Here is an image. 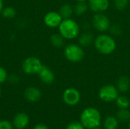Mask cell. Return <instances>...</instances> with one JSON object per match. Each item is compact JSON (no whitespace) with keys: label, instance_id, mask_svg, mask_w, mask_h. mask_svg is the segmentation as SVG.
Here are the masks:
<instances>
[{"label":"cell","instance_id":"1","mask_svg":"<svg viewBox=\"0 0 130 129\" xmlns=\"http://www.w3.org/2000/svg\"><path fill=\"white\" fill-rule=\"evenodd\" d=\"M95 49L103 55H110L113 53L117 48V43L112 36L101 33L94 40Z\"/></svg>","mask_w":130,"mask_h":129},{"label":"cell","instance_id":"2","mask_svg":"<svg viewBox=\"0 0 130 129\" xmlns=\"http://www.w3.org/2000/svg\"><path fill=\"white\" fill-rule=\"evenodd\" d=\"M59 32L66 40H73L79 36V24L72 18L63 19L59 26Z\"/></svg>","mask_w":130,"mask_h":129},{"label":"cell","instance_id":"3","mask_svg":"<svg viewBox=\"0 0 130 129\" xmlns=\"http://www.w3.org/2000/svg\"><path fill=\"white\" fill-rule=\"evenodd\" d=\"M101 116L100 112L93 107H88L83 110L81 114L80 120L85 128L93 129L99 127L101 124Z\"/></svg>","mask_w":130,"mask_h":129},{"label":"cell","instance_id":"4","mask_svg":"<svg viewBox=\"0 0 130 129\" xmlns=\"http://www.w3.org/2000/svg\"><path fill=\"white\" fill-rule=\"evenodd\" d=\"M64 55L68 61L73 63H78L84 59L85 51L80 45L70 43L66 46L64 49Z\"/></svg>","mask_w":130,"mask_h":129},{"label":"cell","instance_id":"5","mask_svg":"<svg viewBox=\"0 0 130 129\" xmlns=\"http://www.w3.org/2000/svg\"><path fill=\"white\" fill-rule=\"evenodd\" d=\"M98 96L101 100L107 103H110L117 100L119 96V90L116 86L112 84H107L100 89Z\"/></svg>","mask_w":130,"mask_h":129},{"label":"cell","instance_id":"6","mask_svg":"<svg viewBox=\"0 0 130 129\" xmlns=\"http://www.w3.org/2000/svg\"><path fill=\"white\" fill-rule=\"evenodd\" d=\"M43 64L38 58L29 57L23 62L22 70L27 75H36L38 74Z\"/></svg>","mask_w":130,"mask_h":129},{"label":"cell","instance_id":"7","mask_svg":"<svg viewBox=\"0 0 130 129\" xmlns=\"http://www.w3.org/2000/svg\"><path fill=\"white\" fill-rule=\"evenodd\" d=\"M92 25L95 30L104 33L109 30L111 24L106 14L104 13H95L92 17Z\"/></svg>","mask_w":130,"mask_h":129},{"label":"cell","instance_id":"8","mask_svg":"<svg viewBox=\"0 0 130 129\" xmlns=\"http://www.w3.org/2000/svg\"><path fill=\"white\" fill-rule=\"evenodd\" d=\"M62 99L66 104L69 106H75L81 100V94L77 89L69 87L66 89L63 92Z\"/></svg>","mask_w":130,"mask_h":129},{"label":"cell","instance_id":"9","mask_svg":"<svg viewBox=\"0 0 130 129\" xmlns=\"http://www.w3.org/2000/svg\"><path fill=\"white\" fill-rule=\"evenodd\" d=\"M63 18L59 13V11H49L47 12L43 18L44 24L50 28H56L59 27V24L62 21Z\"/></svg>","mask_w":130,"mask_h":129},{"label":"cell","instance_id":"10","mask_svg":"<svg viewBox=\"0 0 130 129\" xmlns=\"http://www.w3.org/2000/svg\"><path fill=\"white\" fill-rule=\"evenodd\" d=\"M89 8L94 13H103L106 11L109 6V0H88Z\"/></svg>","mask_w":130,"mask_h":129},{"label":"cell","instance_id":"11","mask_svg":"<svg viewBox=\"0 0 130 129\" xmlns=\"http://www.w3.org/2000/svg\"><path fill=\"white\" fill-rule=\"evenodd\" d=\"M38 76L40 79V81L46 84H50L53 83L55 81V75L54 72L47 66L43 65L42 66L41 69L38 72Z\"/></svg>","mask_w":130,"mask_h":129},{"label":"cell","instance_id":"12","mask_svg":"<svg viewBox=\"0 0 130 129\" xmlns=\"http://www.w3.org/2000/svg\"><path fill=\"white\" fill-rule=\"evenodd\" d=\"M30 123L29 116L24 113H19L14 117L13 125L17 129H24Z\"/></svg>","mask_w":130,"mask_h":129},{"label":"cell","instance_id":"13","mask_svg":"<svg viewBox=\"0 0 130 129\" xmlns=\"http://www.w3.org/2000/svg\"><path fill=\"white\" fill-rule=\"evenodd\" d=\"M24 97L31 103L37 102L41 98V91L35 87H29L24 91Z\"/></svg>","mask_w":130,"mask_h":129},{"label":"cell","instance_id":"14","mask_svg":"<svg viewBox=\"0 0 130 129\" xmlns=\"http://www.w3.org/2000/svg\"><path fill=\"white\" fill-rule=\"evenodd\" d=\"M116 87L120 92H127L130 88V79L126 76H121L117 80Z\"/></svg>","mask_w":130,"mask_h":129},{"label":"cell","instance_id":"15","mask_svg":"<svg viewBox=\"0 0 130 129\" xmlns=\"http://www.w3.org/2000/svg\"><path fill=\"white\" fill-rule=\"evenodd\" d=\"M94 40V36L90 32H85L79 35L78 37V43L82 47H86L91 45Z\"/></svg>","mask_w":130,"mask_h":129},{"label":"cell","instance_id":"16","mask_svg":"<svg viewBox=\"0 0 130 129\" xmlns=\"http://www.w3.org/2000/svg\"><path fill=\"white\" fill-rule=\"evenodd\" d=\"M88 8L89 6L86 2H77V3L73 7V11L76 15L81 16L85 14L88 10Z\"/></svg>","mask_w":130,"mask_h":129},{"label":"cell","instance_id":"17","mask_svg":"<svg viewBox=\"0 0 130 129\" xmlns=\"http://www.w3.org/2000/svg\"><path fill=\"white\" fill-rule=\"evenodd\" d=\"M59 13L60 14V15L63 19L71 18L72 15L74 13L73 7L69 4H64L60 7Z\"/></svg>","mask_w":130,"mask_h":129},{"label":"cell","instance_id":"18","mask_svg":"<svg viewBox=\"0 0 130 129\" xmlns=\"http://www.w3.org/2000/svg\"><path fill=\"white\" fill-rule=\"evenodd\" d=\"M118 119L114 116H108L104 122V127L105 129H117L118 127Z\"/></svg>","mask_w":130,"mask_h":129},{"label":"cell","instance_id":"19","mask_svg":"<svg viewBox=\"0 0 130 129\" xmlns=\"http://www.w3.org/2000/svg\"><path fill=\"white\" fill-rule=\"evenodd\" d=\"M64 38L60 33H55L50 36V43L55 47H61L64 45Z\"/></svg>","mask_w":130,"mask_h":129},{"label":"cell","instance_id":"20","mask_svg":"<svg viewBox=\"0 0 130 129\" xmlns=\"http://www.w3.org/2000/svg\"><path fill=\"white\" fill-rule=\"evenodd\" d=\"M117 118L119 121L126 122L130 121V111L128 109H120L117 113Z\"/></svg>","mask_w":130,"mask_h":129},{"label":"cell","instance_id":"21","mask_svg":"<svg viewBox=\"0 0 130 129\" xmlns=\"http://www.w3.org/2000/svg\"><path fill=\"white\" fill-rule=\"evenodd\" d=\"M115 101L120 109H128L130 105L129 100L126 96H118Z\"/></svg>","mask_w":130,"mask_h":129},{"label":"cell","instance_id":"22","mask_svg":"<svg viewBox=\"0 0 130 129\" xmlns=\"http://www.w3.org/2000/svg\"><path fill=\"white\" fill-rule=\"evenodd\" d=\"M2 15L8 19L14 18L16 15V11L12 7H5L2 11Z\"/></svg>","mask_w":130,"mask_h":129},{"label":"cell","instance_id":"23","mask_svg":"<svg viewBox=\"0 0 130 129\" xmlns=\"http://www.w3.org/2000/svg\"><path fill=\"white\" fill-rule=\"evenodd\" d=\"M129 0H113L114 7L119 11H123L126 9L129 5Z\"/></svg>","mask_w":130,"mask_h":129},{"label":"cell","instance_id":"24","mask_svg":"<svg viewBox=\"0 0 130 129\" xmlns=\"http://www.w3.org/2000/svg\"><path fill=\"white\" fill-rule=\"evenodd\" d=\"M109 30L110 33L114 36H119L122 33V28L118 24H111L109 28Z\"/></svg>","mask_w":130,"mask_h":129},{"label":"cell","instance_id":"25","mask_svg":"<svg viewBox=\"0 0 130 129\" xmlns=\"http://www.w3.org/2000/svg\"><path fill=\"white\" fill-rule=\"evenodd\" d=\"M85 126L82 124V122H73L69 123L67 125L66 129H85Z\"/></svg>","mask_w":130,"mask_h":129},{"label":"cell","instance_id":"26","mask_svg":"<svg viewBox=\"0 0 130 129\" xmlns=\"http://www.w3.org/2000/svg\"><path fill=\"white\" fill-rule=\"evenodd\" d=\"M13 124H11L8 120H1L0 121V129H13Z\"/></svg>","mask_w":130,"mask_h":129},{"label":"cell","instance_id":"27","mask_svg":"<svg viewBox=\"0 0 130 129\" xmlns=\"http://www.w3.org/2000/svg\"><path fill=\"white\" fill-rule=\"evenodd\" d=\"M8 78V74H7V71L6 70L0 66V84H2L4 83Z\"/></svg>","mask_w":130,"mask_h":129},{"label":"cell","instance_id":"28","mask_svg":"<svg viewBox=\"0 0 130 129\" xmlns=\"http://www.w3.org/2000/svg\"><path fill=\"white\" fill-rule=\"evenodd\" d=\"M33 129H49L48 128V127L46 125H44V124H42V123H40V124H37V125H36Z\"/></svg>","mask_w":130,"mask_h":129},{"label":"cell","instance_id":"29","mask_svg":"<svg viewBox=\"0 0 130 129\" xmlns=\"http://www.w3.org/2000/svg\"><path fill=\"white\" fill-rule=\"evenodd\" d=\"M4 8V4H3V1L0 0V14L2 13V9Z\"/></svg>","mask_w":130,"mask_h":129},{"label":"cell","instance_id":"30","mask_svg":"<svg viewBox=\"0 0 130 129\" xmlns=\"http://www.w3.org/2000/svg\"><path fill=\"white\" fill-rule=\"evenodd\" d=\"M76 2H86L88 0H75Z\"/></svg>","mask_w":130,"mask_h":129},{"label":"cell","instance_id":"31","mask_svg":"<svg viewBox=\"0 0 130 129\" xmlns=\"http://www.w3.org/2000/svg\"><path fill=\"white\" fill-rule=\"evenodd\" d=\"M93 129H101V128H99V127H96V128H94Z\"/></svg>","mask_w":130,"mask_h":129},{"label":"cell","instance_id":"32","mask_svg":"<svg viewBox=\"0 0 130 129\" xmlns=\"http://www.w3.org/2000/svg\"><path fill=\"white\" fill-rule=\"evenodd\" d=\"M129 129H130V121H129Z\"/></svg>","mask_w":130,"mask_h":129},{"label":"cell","instance_id":"33","mask_svg":"<svg viewBox=\"0 0 130 129\" xmlns=\"http://www.w3.org/2000/svg\"><path fill=\"white\" fill-rule=\"evenodd\" d=\"M0 95H1V88H0Z\"/></svg>","mask_w":130,"mask_h":129},{"label":"cell","instance_id":"34","mask_svg":"<svg viewBox=\"0 0 130 129\" xmlns=\"http://www.w3.org/2000/svg\"><path fill=\"white\" fill-rule=\"evenodd\" d=\"M129 2H130V0H129Z\"/></svg>","mask_w":130,"mask_h":129}]
</instances>
